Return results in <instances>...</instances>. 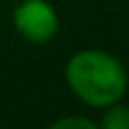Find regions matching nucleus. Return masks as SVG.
<instances>
[{
  "mask_svg": "<svg viewBox=\"0 0 129 129\" xmlns=\"http://www.w3.org/2000/svg\"><path fill=\"white\" fill-rule=\"evenodd\" d=\"M63 79L70 93L91 109L118 104L129 91V73L125 63L116 54L95 48L75 52L66 61Z\"/></svg>",
  "mask_w": 129,
  "mask_h": 129,
  "instance_id": "obj_1",
  "label": "nucleus"
},
{
  "mask_svg": "<svg viewBox=\"0 0 129 129\" xmlns=\"http://www.w3.org/2000/svg\"><path fill=\"white\" fill-rule=\"evenodd\" d=\"M14 29L29 43H50L59 32V14L48 0H20L11 11Z\"/></svg>",
  "mask_w": 129,
  "mask_h": 129,
  "instance_id": "obj_2",
  "label": "nucleus"
},
{
  "mask_svg": "<svg viewBox=\"0 0 129 129\" xmlns=\"http://www.w3.org/2000/svg\"><path fill=\"white\" fill-rule=\"evenodd\" d=\"M100 129H129V107L125 104H111L102 109V118L98 122Z\"/></svg>",
  "mask_w": 129,
  "mask_h": 129,
  "instance_id": "obj_3",
  "label": "nucleus"
},
{
  "mask_svg": "<svg viewBox=\"0 0 129 129\" xmlns=\"http://www.w3.org/2000/svg\"><path fill=\"white\" fill-rule=\"evenodd\" d=\"M48 129H100L98 122H93L86 116H63L57 118Z\"/></svg>",
  "mask_w": 129,
  "mask_h": 129,
  "instance_id": "obj_4",
  "label": "nucleus"
},
{
  "mask_svg": "<svg viewBox=\"0 0 129 129\" xmlns=\"http://www.w3.org/2000/svg\"><path fill=\"white\" fill-rule=\"evenodd\" d=\"M0 129H2V127H0Z\"/></svg>",
  "mask_w": 129,
  "mask_h": 129,
  "instance_id": "obj_5",
  "label": "nucleus"
}]
</instances>
